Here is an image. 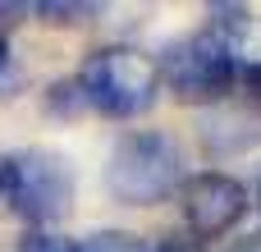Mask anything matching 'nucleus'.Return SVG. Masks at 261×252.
Here are the masks:
<instances>
[{"label": "nucleus", "instance_id": "obj_10", "mask_svg": "<svg viewBox=\"0 0 261 252\" xmlns=\"http://www.w3.org/2000/svg\"><path fill=\"white\" fill-rule=\"evenodd\" d=\"M156 252H206L197 239H170V243H161Z\"/></svg>", "mask_w": 261, "mask_h": 252}, {"label": "nucleus", "instance_id": "obj_6", "mask_svg": "<svg viewBox=\"0 0 261 252\" xmlns=\"http://www.w3.org/2000/svg\"><path fill=\"white\" fill-rule=\"evenodd\" d=\"M197 133H202V147L211 156H239V152H252L261 142V106L257 101H216L202 110L197 119Z\"/></svg>", "mask_w": 261, "mask_h": 252}, {"label": "nucleus", "instance_id": "obj_5", "mask_svg": "<svg viewBox=\"0 0 261 252\" xmlns=\"http://www.w3.org/2000/svg\"><path fill=\"white\" fill-rule=\"evenodd\" d=\"M248 211V188L220 170H206V174H193L184 184V220L193 230V239H220L229 234Z\"/></svg>", "mask_w": 261, "mask_h": 252}, {"label": "nucleus", "instance_id": "obj_3", "mask_svg": "<svg viewBox=\"0 0 261 252\" xmlns=\"http://www.w3.org/2000/svg\"><path fill=\"white\" fill-rule=\"evenodd\" d=\"M0 202L28 225H60L73 211V170L64 156L28 147L0 161Z\"/></svg>", "mask_w": 261, "mask_h": 252}, {"label": "nucleus", "instance_id": "obj_12", "mask_svg": "<svg viewBox=\"0 0 261 252\" xmlns=\"http://www.w3.org/2000/svg\"><path fill=\"white\" fill-rule=\"evenodd\" d=\"M243 83H248V87H252V96H257V101H261V69H257V73H248V78H243Z\"/></svg>", "mask_w": 261, "mask_h": 252}, {"label": "nucleus", "instance_id": "obj_11", "mask_svg": "<svg viewBox=\"0 0 261 252\" xmlns=\"http://www.w3.org/2000/svg\"><path fill=\"white\" fill-rule=\"evenodd\" d=\"M229 252H261V234H248V239H239Z\"/></svg>", "mask_w": 261, "mask_h": 252}, {"label": "nucleus", "instance_id": "obj_1", "mask_svg": "<svg viewBox=\"0 0 261 252\" xmlns=\"http://www.w3.org/2000/svg\"><path fill=\"white\" fill-rule=\"evenodd\" d=\"M78 87H83L92 110H101L110 119H133V115H147L156 106L161 64L138 46H101L87 55Z\"/></svg>", "mask_w": 261, "mask_h": 252}, {"label": "nucleus", "instance_id": "obj_9", "mask_svg": "<svg viewBox=\"0 0 261 252\" xmlns=\"http://www.w3.org/2000/svg\"><path fill=\"white\" fill-rule=\"evenodd\" d=\"M18 252H78V243H69V239H60V234H50V230H37V234L23 239Z\"/></svg>", "mask_w": 261, "mask_h": 252}, {"label": "nucleus", "instance_id": "obj_8", "mask_svg": "<svg viewBox=\"0 0 261 252\" xmlns=\"http://www.w3.org/2000/svg\"><path fill=\"white\" fill-rule=\"evenodd\" d=\"M37 14H41L46 23H92V18L101 14V5H69V0H46V5H37Z\"/></svg>", "mask_w": 261, "mask_h": 252}, {"label": "nucleus", "instance_id": "obj_2", "mask_svg": "<svg viewBox=\"0 0 261 252\" xmlns=\"http://www.w3.org/2000/svg\"><path fill=\"white\" fill-rule=\"evenodd\" d=\"M184 184V152L170 133L147 129L115 142L106 165V188L124 207H156Z\"/></svg>", "mask_w": 261, "mask_h": 252}, {"label": "nucleus", "instance_id": "obj_4", "mask_svg": "<svg viewBox=\"0 0 261 252\" xmlns=\"http://www.w3.org/2000/svg\"><path fill=\"white\" fill-rule=\"evenodd\" d=\"M161 83H170V92L179 101H202V106H216L234 92L239 83V64L229 60V51L211 37V32H197V37H184L174 41L161 60Z\"/></svg>", "mask_w": 261, "mask_h": 252}, {"label": "nucleus", "instance_id": "obj_14", "mask_svg": "<svg viewBox=\"0 0 261 252\" xmlns=\"http://www.w3.org/2000/svg\"><path fill=\"white\" fill-rule=\"evenodd\" d=\"M257 202H261V188H257Z\"/></svg>", "mask_w": 261, "mask_h": 252}, {"label": "nucleus", "instance_id": "obj_15", "mask_svg": "<svg viewBox=\"0 0 261 252\" xmlns=\"http://www.w3.org/2000/svg\"><path fill=\"white\" fill-rule=\"evenodd\" d=\"M0 161H5V156H0Z\"/></svg>", "mask_w": 261, "mask_h": 252}, {"label": "nucleus", "instance_id": "obj_7", "mask_svg": "<svg viewBox=\"0 0 261 252\" xmlns=\"http://www.w3.org/2000/svg\"><path fill=\"white\" fill-rule=\"evenodd\" d=\"M78 252H151L138 234H124V230H101L92 234L87 243H78Z\"/></svg>", "mask_w": 261, "mask_h": 252}, {"label": "nucleus", "instance_id": "obj_13", "mask_svg": "<svg viewBox=\"0 0 261 252\" xmlns=\"http://www.w3.org/2000/svg\"><path fill=\"white\" fill-rule=\"evenodd\" d=\"M5 64H9V46H5V37H0V73H5Z\"/></svg>", "mask_w": 261, "mask_h": 252}]
</instances>
